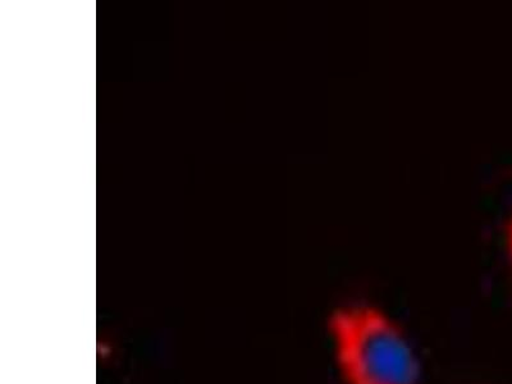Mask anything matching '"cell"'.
Instances as JSON below:
<instances>
[{
	"label": "cell",
	"instance_id": "1",
	"mask_svg": "<svg viewBox=\"0 0 512 384\" xmlns=\"http://www.w3.org/2000/svg\"><path fill=\"white\" fill-rule=\"evenodd\" d=\"M344 384H420L422 365L400 324L376 305L340 306L328 320Z\"/></svg>",
	"mask_w": 512,
	"mask_h": 384
},
{
	"label": "cell",
	"instance_id": "2",
	"mask_svg": "<svg viewBox=\"0 0 512 384\" xmlns=\"http://www.w3.org/2000/svg\"><path fill=\"white\" fill-rule=\"evenodd\" d=\"M506 246H507V253H509L510 260L512 263V218L509 223V227H507L506 232Z\"/></svg>",
	"mask_w": 512,
	"mask_h": 384
}]
</instances>
